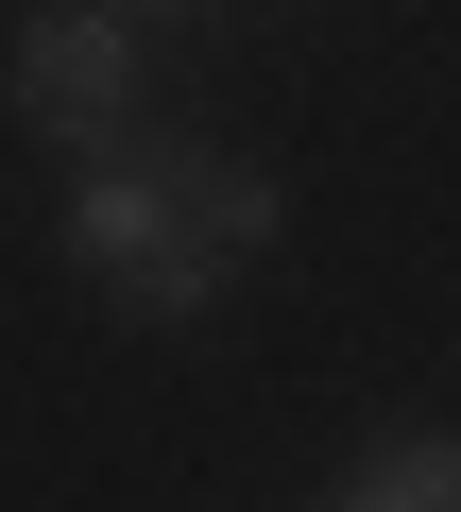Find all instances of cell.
I'll return each mask as SVG.
<instances>
[{"label": "cell", "mask_w": 461, "mask_h": 512, "mask_svg": "<svg viewBox=\"0 0 461 512\" xmlns=\"http://www.w3.org/2000/svg\"><path fill=\"white\" fill-rule=\"evenodd\" d=\"M69 256L137 325H188V308H222L240 256H274V171H240V154H137L120 137L69 188Z\"/></svg>", "instance_id": "6da1fadb"}, {"label": "cell", "mask_w": 461, "mask_h": 512, "mask_svg": "<svg viewBox=\"0 0 461 512\" xmlns=\"http://www.w3.org/2000/svg\"><path fill=\"white\" fill-rule=\"evenodd\" d=\"M18 120L35 137H69V154H120V120H137V35H120V0H69V18H18Z\"/></svg>", "instance_id": "7a4b0ae2"}, {"label": "cell", "mask_w": 461, "mask_h": 512, "mask_svg": "<svg viewBox=\"0 0 461 512\" xmlns=\"http://www.w3.org/2000/svg\"><path fill=\"white\" fill-rule=\"evenodd\" d=\"M342 512H461V444H427V427H393L376 461H359V495Z\"/></svg>", "instance_id": "3957f363"}]
</instances>
